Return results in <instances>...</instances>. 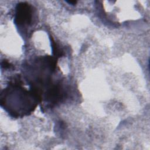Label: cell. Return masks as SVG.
Wrapping results in <instances>:
<instances>
[{
  "mask_svg": "<svg viewBox=\"0 0 150 150\" xmlns=\"http://www.w3.org/2000/svg\"><path fill=\"white\" fill-rule=\"evenodd\" d=\"M32 11L30 6L23 4L19 5L18 8L16 19L17 23L20 25H29L30 23L32 18Z\"/></svg>",
  "mask_w": 150,
  "mask_h": 150,
  "instance_id": "cell-1",
  "label": "cell"
},
{
  "mask_svg": "<svg viewBox=\"0 0 150 150\" xmlns=\"http://www.w3.org/2000/svg\"><path fill=\"white\" fill-rule=\"evenodd\" d=\"M67 2H68L70 4H72V5H75L77 3V1H66Z\"/></svg>",
  "mask_w": 150,
  "mask_h": 150,
  "instance_id": "cell-2",
  "label": "cell"
}]
</instances>
